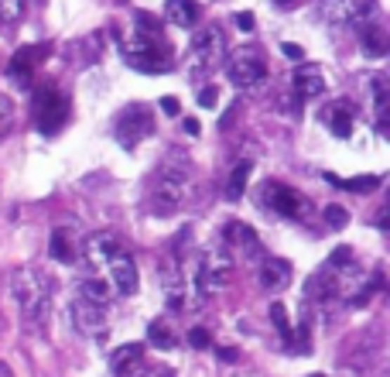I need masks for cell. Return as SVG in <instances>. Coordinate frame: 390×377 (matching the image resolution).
<instances>
[{
	"label": "cell",
	"instance_id": "obj_1",
	"mask_svg": "<svg viewBox=\"0 0 390 377\" xmlns=\"http://www.w3.org/2000/svg\"><path fill=\"white\" fill-rule=\"evenodd\" d=\"M82 254H86V271L103 278L117 298H127L137 292V264H134L130 250L120 243V237L93 234L82 243Z\"/></svg>",
	"mask_w": 390,
	"mask_h": 377
},
{
	"label": "cell",
	"instance_id": "obj_2",
	"mask_svg": "<svg viewBox=\"0 0 390 377\" xmlns=\"http://www.w3.org/2000/svg\"><path fill=\"white\" fill-rule=\"evenodd\" d=\"M188 186H192V162L182 151L168 155L157 165L155 186H151V210L157 216H171L185 199H188Z\"/></svg>",
	"mask_w": 390,
	"mask_h": 377
},
{
	"label": "cell",
	"instance_id": "obj_3",
	"mask_svg": "<svg viewBox=\"0 0 390 377\" xmlns=\"http://www.w3.org/2000/svg\"><path fill=\"white\" fill-rule=\"evenodd\" d=\"M11 292H14V302H18L25 323L41 326L48 319V309H52V278H48L41 268L14 271Z\"/></svg>",
	"mask_w": 390,
	"mask_h": 377
},
{
	"label": "cell",
	"instance_id": "obj_4",
	"mask_svg": "<svg viewBox=\"0 0 390 377\" xmlns=\"http://www.w3.org/2000/svg\"><path fill=\"white\" fill-rule=\"evenodd\" d=\"M124 58H127L130 69H137V72H168L171 62H175L171 49L164 45V34H137L127 45Z\"/></svg>",
	"mask_w": 390,
	"mask_h": 377
},
{
	"label": "cell",
	"instance_id": "obj_5",
	"mask_svg": "<svg viewBox=\"0 0 390 377\" xmlns=\"http://www.w3.org/2000/svg\"><path fill=\"white\" fill-rule=\"evenodd\" d=\"M226 58V34L219 25L199 27L195 41H192V76H206L219 62Z\"/></svg>",
	"mask_w": 390,
	"mask_h": 377
},
{
	"label": "cell",
	"instance_id": "obj_6",
	"mask_svg": "<svg viewBox=\"0 0 390 377\" xmlns=\"http://www.w3.org/2000/svg\"><path fill=\"white\" fill-rule=\"evenodd\" d=\"M230 268H233V261H230L226 247H223V250H206L202 257H195V278H199V292H202V298L219 295V292L226 288Z\"/></svg>",
	"mask_w": 390,
	"mask_h": 377
},
{
	"label": "cell",
	"instance_id": "obj_7",
	"mask_svg": "<svg viewBox=\"0 0 390 377\" xmlns=\"http://www.w3.org/2000/svg\"><path fill=\"white\" fill-rule=\"evenodd\" d=\"M113 134H117V141H120L127 151L137 148V141L155 134V113L144 107V103H130V107H124V113L117 117Z\"/></svg>",
	"mask_w": 390,
	"mask_h": 377
},
{
	"label": "cell",
	"instance_id": "obj_8",
	"mask_svg": "<svg viewBox=\"0 0 390 377\" xmlns=\"http://www.w3.org/2000/svg\"><path fill=\"white\" fill-rule=\"evenodd\" d=\"M226 72H230V82L236 89H254L267 79V62L257 49H236L226 62Z\"/></svg>",
	"mask_w": 390,
	"mask_h": 377
},
{
	"label": "cell",
	"instance_id": "obj_9",
	"mask_svg": "<svg viewBox=\"0 0 390 377\" xmlns=\"http://www.w3.org/2000/svg\"><path fill=\"white\" fill-rule=\"evenodd\" d=\"M377 0H322V21L329 27H353L373 18Z\"/></svg>",
	"mask_w": 390,
	"mask_h": 377
},
{
	"label": "cell",
	"instance_id": "obj_10",
	"mask_svg": "<svg viewBox=\"0 0 390 377\" xmlns=\"http://www.w3.org/2000/svg\"><path fill=\"white\" fill-rule=\"evenodd\" d=\"M260 199H264V206L271 213L285 216V219H305L308 210H312V203L301 192H294L291 186H278V182H267L264 192H260Z\"/></svg>",
	"mask_w": 390,
	"mask_h": 377
},
{
	"label": "cell",
	"instance_id": "obj_11",
	"mask_svg": "<svg viewBox=\"0 0 390 377\" xmlns=\"http://www.w3.org/2000/svg\"><path fill=\"white\" fill-rule=\"evenodd\" d=\"M34 124L45 137L62 131V124H65V96L58 89L45 86V89L34 93Z\"/></svg>",
	"mask_w": 390,
	"mask_h": 377
},
{
	"label": "cell",
	"instance_id": "obj_12",
	"mask_svg": "<svg viewBox=\"0 0 390 377\" xmlns=\"http://www.w3.org/2000/svg\"><path fill=\"white\" fill-rule=\"evenodd\" d=\"M72 319H76V326L86 336H93V340H103L106 336V309L103 305L76 298V302H72Z\"/></svg>",
	"mask_w": 390,
	"mask_h": 377
},
{
	"label": "cell",
	"instance_id": "obj_13",
	"mask_svg": "<svg viewBox=\"0 0 390 377\" xmlns=\"http://www.w3.org/2000/svg\"><path fill=\"white\" fill-rule=\"evenodd\" d=\"M144 367V347L141 343H124L110 357V374L113 377H134Z\"/></svg>",
	"mask_w": 390,
	"mask_h": 377
},
{
	"label": "cell",
	"instance_id": "obj_14",
	"mask_svg": "<svg viewBox=\"0 0 390 377\" xmlns=\"http://www.w3.org/2000/svg\"><path fill=\"white\" fill-rule=\"evenodd\" d=\"M291 86H294V96L298 100H315L325 93V72L318 65H301L294 76H291Z\"/></svg>",
	"mask_w": 390,
	"mask_h": 377
},
{
	"label": "cell",
	"instance_id": "obj_15",
	"mask_svg": "<svg viewBox=\"0 0 390 377\" xmlns=\"http://www.w3.org/2000/svg\"><path fill=\"white\" fill-rule=\"evenodd\" d=\"M257 278H260V285H264L267 292H281V288L291 285V264L281 261V257H264Z\"/></svg>",
	"mask_w": 390,
	"mask_h": 377
},
{
	"label": "cell",
	"instance_id": "obj_16",
	"mask_svg": "<svg viewBox=\"0 0 390 377\" xmlns=\"http://www.w3.org/2000/svg\"><path fill=\"white\" fill-rule=\"evenodd\" d=\"M223 237H226V247L240 250L243 257H254V254L260 250V237L250 230V226H243V223H230Z\"/></svg>",
	"mask_w": 390,
	"mask_h": 377
},
{
	"label": "cell",
	"instance_id": "obj_17",
	"mask_svg": "<svg viewBox=\"0 0 390 377\" xmlns=\"http://www.w3.org/2000/svg\"><path fill=\"white\" fill-rule=\"evenodd\" d=\"M360 45H363V52L370 58H380V55H387V31L384 25H377V21H363L360 25Z\"/></svg>",
	"mask_w": 390,
	"mask_h": 377
},
{
	"label": "cell",
	"instance_id": "obj_18",
	"mask_svg": "<svg viewBox=\"0 0 390 377\" xmlns=\"http://www.w3.org/2000/svg\"><path fill=\"white\" fill-rule=\"evenodd\" d=\"M45 52H48V45H38V49H34V45H27V49H21V52L11 58V76H14L18 82H25L27 76L34 72V65L45 58Z\"/></svg>",
	"mask_w": 390,
	"mask_h": 377
},
{
	"label": "cell",
	"instance_id": "obj_19",
	"mask_svg": "<svg viewBox=\"0 0 390 377\" xmlns=\"http://www.w3.org/2000/svg\"><path fill=\"white\" fill-rule=\"evenodd\" d=\"M164 18L175 27H195L199 21V4L195 0H168L164 4Z\"/></svg>",
	"mask_w": 390,
	"mask_h": 377
},
{
	"label": "cell",
	"instance_id": "obj_20",
	"mask_svg": "<svg viewBox=\"0 0 390 377\" xmlns=\"http://www.w3.org/2000/svg\"><path fill=\"white\" fill-rule=\"evenodd\" d=\"M370 96H373V110H377V131H387V110H390L387 76H370Z\"/></svg>",
	"mask_w": 390,
	"mask_h": 377
},
{
	"label": "cell",
	"instance_id": "obj_21",
	"mask_svg": "<svg viewBox=\"0 0 390 377\" xmlns=\"http://www.w3.org/2000/svg\"><path fill=\"white\" fill-rule=\"evenodd\" d=\"M325 124H329L332 134L346 141V137L353 134V103H349V100H339L336 107L325 113Z\"/></svg>",
	"mask_w": 390,
	"mask_h": 377
},
{
	"label": "cell",
	"instance_id": "obj_22",
	"mask_svg": "<svg viewBox=\"0 0 390 377\" xmlns=\"http://www.w3.org/2000/svg\"><path fill=\"white\" fill-rule=\"evenodd\" d=\"M250 175H254V162H236V168L230 172V179H226V199H230V203H240V199H243Z\"/></svg>",
	"mask_w": 390,
	"mask_h": 377
},
{
	"label": "cell",
	"instance_id": "obj_23",
	"mask_svg": "<svg viewBox=\"0 0 390 377\" xmlns=\"http://www.w3.org/2000/svg\"><path fill=\"white\" fill-rule=\"evenodd\" d=\"M48 250H52L55 261H62V264H72L76 261V243H72V234L69 230H52V241H48Z\"/></svg>",
	"mask_w": 390,
	"mask_h": 377
},
{
	"label": "cell",
	"instance_id": "obj_24",
	"mask_svg": "<svg viewBox=\"0 0 390 377\" xmlns=\"http://www.w3.org/2000/svg\"><path fill=\"white\" fill-rule=\"evenodd\" d=\"M148 340H151V347H157V350H175V343H178V336L171 333V326H164V323L148 326Z\"/></svg>",
	"mask_w": 390,
	"mask_h": 377
},
{
	"label": "cell",
	"instance_id": "obj_25",
	"mask_svg": "<svg viewBox=\"0 0 390 377\" xmlns=\"http://www.w3.org/2000/svg\"><path fill=\"white\" fill-rule=\"evenodd\" d=\"M325 182L349 188V192H373V188L380 186V179H377V175H363V179H336L332 172H325Z\"/></svg>",
	"mask_w": 390,
	"mask_h": 377
},
{
	"label": "cell",
	"instance_id": "obj_26",
	"mask_svg": "<svg viewBox=\"0 0 390 377\" xmlns=\"http://www.w3.org/2000/svg\"><path fill=\"white\" fill-rule=\"evenodd\" d=\"M271 319H274V326H278V333L285 336V343L294 350V333H291V323H287V309L281 305V302H274L271 305Z\"/></svg>",
	"mask_w": 390,
	"mask_h": 377
},
{
	"label": "cell",
	"instance_id": "obj_27",
	"mask_svg": "<svg viewBox=\"0 0 390 377\" xmlns=\"http://www.w3.org/2000/svg\"><path fill=\"white\" fill-rule=\"evenodd\" d=\"M21 14H25V4L21 0H0V25H18L21 21Z\"/></svg>",
	"mask_w": 390,
	"mask_h": 377
},
{
	"label": "cell",
	"instance_id": "obj_28",
	"mask_svg": "<svg viewBox=\"0 0 390 377\" xmlns=\"http://www.w3.org/2000/svg\"><path fill=\"white\" fill-rule=\"evenodd\" d=\"M325 223H329L332 230H342V226L349 223V213H346L342 206H325Z\"/></svg>",
	"mask_w": 390,
	"mask_h": 377
},
{
	"label": "cell",
	"instance_id": "obj_29",
	"mask_svg": "<svg viewBox=\"0 0 390 377\" xmlns=\"http://www.w3.org/2000/svg\"><path fill=\"white\" fill-rule=\"evenodd\" d=\"M209 343H212V340H209V333L202 326H195V329L188 333V347H192V350H206Z\"/></svg>",
	"mask_w": 390,
	"mask_h": 377
},
{
	"label": "cell",
	"instance_id": "obj_30",
	"mask_svg": "<svg viewBox=\"0 0 390 377\" xmlns=\"http://www.w3.org/2000/svg\"><path fill=\"white\" fill-rule=\"evenodd\" d=\"M134 377H175V371L164 367V364H155V367H141Z\"/></svg>",
	"mask_w": 390,
	"mask_h": 377
},
{
	"label": "cell",
	"instance_id": "obj_31",
	"mask_svg": "<svg viewBox=\"0 0 390 377\" xmlns=\"http://www.w3.org/2000/svg\"><path fill=\"white\" fill-rule=\"evenodd\" d=\"M216 100H219V89H216V86H202V89H199V103H202V107H216Z\"/></svg>",
	"mask_w": 390,
	"mask_h": 377
},
{
	"label": "cell",
	"instance_id": "obj_32",
	"mask_svg": "<svg viewBox=\"0 0 390 377\" xmlns=\"http://www.w3.org/2000/svg\"><path fill=\"white\" fill-rule=\"evenodd\" d=\"M7 127H11V100L0 96V134H4Z\"/></svg>",
	"mask_w": 390,
	"mask_h": 377
},
{
	"label": "cell",
	"instance_id": "obj_33",
	"mask_svg": "<svg viewBox=\"0 0 390 377\" xmlns=\"http://www.w3.org/2000/svg\"><path fill=\"white\" fill-rule=\"evenodd\" d=\"M233 21H236V27H240V31H254V25H257V21H254V14H247V11H240Z\"/></svg>",
	"mask_w": 390,
	"mask_h": 377
},
{
	"label": "cell",
	"instance_id": "obj_34",
	"mask_svg": "<svg viewBox=\"0 0 390 377\" xmlns=\"http://www.w3.org/2000/svg\"><path fill=\"white\" fill-rule=\"evenodd\" d=\"M281 52H285L291 62H301V58H305V52H301V49L294 45V41H285V45H281Z\"/></svg>",
	"mask_w": 390,
	"mask_h": 377
},
{
	"label": "cell",
	"instance_id": "obj_35",
	"mask_svg": "<svg viewBox=\"0 0 390 377\" xmlns=\"http://www.w3.org/2000/svg\"><path fill=\"white\" fill-rule=\"evenodd\" d=\"M161 110H164V113H168V117H178V100H175V96H164V100H161Z\"/></svg>",
	"mask_w": 390,
	"mask_h": 377
},
{
	"label": "cell",
	"instance_id": "obj_36",
	"mask_svg": "<svg viewBox=\"0 0 390 377\" xmlns=\"http://www.w3.org/2000/svg\"><path fill=\"white\" fill-rule=\"evenodd\" d=\"M182 127L188 131V134H199V120H195V117H185V120H182Z\"/></svg>",
	"mask_w": 390,
	"mask_h": 377
},
{
	"label": "cell",
	"instance_id": "obj_37",
	"mask_svg": "<svg viewBox=\"0 0 390 377\" xmlns=\"http://www.w3.org/2000/svg\"><path fill=\"white\" fill-rule=\"evenodd\" d=\"M301 0H274V7H281V11H291V7H298Z\"/></svg>",
	"mask_w": 390,
	"mask_h": 377
},
{
	"label": "cell",
	"instance_id": "obj_38",
	"mask_svg": "<svg viewBox=\"0 0 390 377\" xmlns=\"http://www.w3.org/2000/svg\"><path fill=\"white\" fill-rule=\"evenodd\" d=\"M219 357H223V360H236V350H226V347H223V350H219Z\"/></svg>",
	"mask_w": 390,
	"mask_h": 377
},
{
	"label": "cell",
	"instance_id": "obj_39",
	"mask_svg": "<svg viewBox=\"0 0 390 377\" xmlns=\"http://www.w3.org/2000/svg\"><path fill=\"white\" fill-rule=\"evenodd\" d=\"M0 377H14V371H11V367H7L4 360H0Z\"/></svg>",
	"mask_w": 390,
	"mask_h": 377
},
{
	"label": "cell",
	"instance_id": "obj_40",
	"mask_svg": "<svg viewBox=\"0 0 390 377\" xmlns=\"http://www.w3.org/2000/svg\"><path fill=\"white\" fill-rule=\"evenodd\" d=\"M312 377H325V374H312Z\"/></svg>",
	"mask_w": 390,
	"mask_h": 377
}]
</instances>
